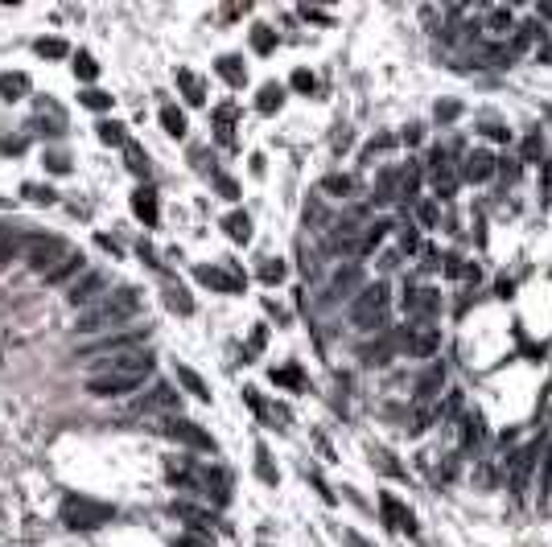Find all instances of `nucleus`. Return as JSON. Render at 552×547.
Wrapping results in <instances>:
<instances>
[{"mask_svg":"<svg viewBox=\"0 0 552 547\" xmlns=\"http://www.w3.org/2000/svg\"><path fill=\"white\" fill-rule=\"evenodd\" d=\"M148 375H153L148 350H132V354H120V358H112V362H99L95 371L87 375V391L99 395V399L128 395V391H136Z\"/></svg>","mask_w":552,"mask_h":547,"instance_id":"1","label":"nucleus"},{"mask_svg":"<svg viewBox=\"0 0 552 547\" xmlns=\"http://www.w3.org/2000/svg\"><path fill=\"white\" fill-rule=\"evenodd\" d=\"M136 313H141V292H136V288H116V292H107L103 301L78 309L74 330L78 333H107V330H116V325H124L128 317H136Z\"/></svg>","mask_w":552,"mask_h":547,"instance_id":"2","label":"nucleus"},{"mask_svg":"<svg viewBox=\"0 0 552 547\" xmlns=\"http://www.w3.org/2000/svg\"><path fill=\"white\" fill-rule=\"evenodd\" d=\"M58 515H62V523L71 527V531H95V527L116 519V506L83 498V494H71V498H62V510H58Z\"/></svg>","mask_w":552,"mask_h":547,"instance_id":"3","label":"nucleus"},{"mask_svg":"<svg viewBox=\"0 0 552 547\" xmlns=\"http://www.w3.org/2000/svg\"><path fill=\"white\" fill-rule=\"evenodd\" d=\"M66 251H71V247H66L62 239H54V235H29L25 260H29V268H33V272H42V276H46L49 268L66 256Z\"/></svg>","mask_w":552,"mask_h":547,"instance_id":"4","label":"nucleus"},{"mask_svg":"<svg viewBox=\"0 0 552 547\" xmlns=\"http://www.w3.org/2000/svg\"><path fill=\"white\" fill-rule=\"evenodd\" d=\"M384 305H387V284H371V288H363V296L355 301L351 317L359 325H375V317L384 313Z\"/></svg>","mask_w":552,"mask_h":547,"instance_id":"5","label":"nucleus"},{"mask_svg":"<svg viewBox=\"0 0 552 547\" xmlns=\"http://www.w3.org/2000/svg\"><path fill=\"white\" fill-rule=\"evenodd\" d=\"M198 280L206 288H218V292H243V272L227 268V263H211V268H198Z\"/></svg>","mask_w":552,"mask_h":547,"instance_id":"6","label":"nucleus"},{"mask_svg":"<svg viewBox=\"0 0 552 547\" xmlns=\"http://www.w3.org/2000/svg\"><path fill=\"white\" fill-rule=\"evenodd\" d=\"M112 288H107V276L103 272H91L87 280H78V284L71 288V305L74 309H87V305H95V301H103Z\"/></svg>","mask_w":552,"mask_h":547,"instance_id":"7","label":"nucleus"},{"mask_svg":"<svg viewBox=\"0 0 552 547\" xmlns=\"http://www.w3.org/2000/svg\"><path fill=\"white\" fill-rule=\"evenodd\" d=\"M165 432L173 436V440H182V445H190V449H198V452H215V440L206 436V432L198 428V424H190V420H169L165 424Z\"/></svg>","mask_w":552,"mask_h":547,"instance_id":"8","label":"nucleus"},{"mask_svg":"<svg viewBox=\"0 0 552 547\" xmlns=\"http://www.w3.org/2000/svg\"><path fill=\"white\" fill-rule=\"evenodd\" d=\"M380 515H384L387 531H416V519H412V510L404 506L400 498H392V494H380Z\"/></svg>","mask_w":552,"mask_h":547,"instance_id":"9","label":"nucleus"},{"mask_svg":"<svg viewBox=\"0 0 552 547\" xmlns=\"http://www.w3.org/2000/svg\"><path fill=\"white\" fill-rule=\"evenodd\" d=\"M83 268H87L83 251H74V247H71V251H66V256H62V260L46 272V284H62V280H71L74 272H83Z\"/></svg>","mask_w":552,"mask_h":547,"instance_id":"10","label":"nucleus"},{"mask_svg":"<svg viewBox=\"0 0 552 547\" xmlns=\"http://www.w3.org/2000/svg\"><path fill=\"white\" fill-rule=\"evenodd\" d=\"M169 510H173V519L190 523L194 531H211V527H215V515H211V510H198V506H190V502H173Z\"/></svg>","mask_w":552,"mask_h":547,"instance_id":"11","label":"nucleus"},{"mask_svg":"<svg viewBox=\"0 0 552 547\" xmlns=\"http://www.w3.org/2000/svg\"><path fill=\"white\" fill-rule=\"evenodd\" d=\"M132 210H136V218H141L144 227H157V193L148 190V186H141V190L132 193Z\"/></svg>","mask_w":552,"mask_h":547,"instance_id":"12","label":"nucleus"},{"mask_svg":"<svg viewBox=\"0 0 552 547\" xmlns=\"http://www.w3.org/2000/svg\"><path fill=\"white\" fill-rule=\"evenodd\" d=\"M218 78L227 83V87H243L247 83V71H243V58H235V54H227V58H218Z\"/></svg>","mask_w":552,"mask_h":547,"instance_id":"13","label":"nucleus"},{"mask_svg":"<svg viewBox=\"0 0 552 547\" xmlns=\"http://www.w3.org/2000/svg\"><path fill=\"white\" fill-rule=\"evenodd\" d=\"M37 119H42V124H49V136L66 132V112H62L54 99H42V103H37Z\"/></svg>","mask_w":552,"mask_h":547,"instance_id":"14","label":"nucleus"},{"mask_svg":"<svg viewBox=\"0 0 552 547\" xmlns=\"http://www.w3.org/2000/svg\"><path fill=\"white\" fill-rule=\"evenodd\" d=\"M177 87L186 91V99H190L194 107H202L206 103V91H202V78L194 71H186V66H177Z\"/></svg>","mask_w":552,"mask_h":547,"instance_id":"15","label":"nucleus"},{"mask_svg":"<svg viewBox=\"0 0 552 547\" xmlns=\"http://www.w3.org/2000/svg\"><path fill=\"white\" fill-rule=\"evenodd\" d=\"M466 181H486L491 173H495V161L486 157V152H474V157H466Z\"/></svg>","mask_w":552,"mask_h":547,"instance_id":"16","label":"nucleus"},{"mask_svg":"<svg viewBox=\"0 0 552 547\" xmlns=\"http://www.w3.org/2000/svg\"><path fill=\"white\" fill-rule=\"evenodd\" d=\"M404 309H409L412 317H429V313L437 309V292H429V288H425V292H409V296H404Z\"/></svg>","mask_w":552,"mask_h":547,"instance_id":"17","label":"nucleus"},{"mask_svg":"<svg viewBox=\"0 0 552 547\" xmlns=\"http://www.w3.org/2000/svg\"><path fill=\"white\" fill-rule=\"evenodd\" d=\"M223 231H227V235L235 239V243H247V239H252V218L235 210V215H227V218H223Z\"/></svg>","mask_w":552,"mask_h":547,"instance_id":"18","label":"nucleus"},{"mask_svg":"<svg viewBox=\"0 0 552 547\" xmlns=\"http://www.w3.org/2000/svg\"><path fill=\"white\" fill-rule=\"evenodd\" d=\"M177 383H182L186 391H190L194 399H211V387H206V383L198 379V375H194L190 366H182V362H177Z\"/></svg>","mask_w":552,"mask_h":547,"instance_id":"19","label":"nucleus"},{"mask_svg":"<svg viewBox=\"0 0 552 547\" xmlns=\"http://www.w3.org/2000/svg\"><path fill=\"white\" fill-rule=\"evenodd\" d=\"M144 407H148V411H153V407H157V411H173V407H177V391L161 383V387H153V395L144 399Z\"/></svg>","mask_w":552,"mask_h":547,"instance_id":"20","label":"nucleus"},{"mask_svg":"<svg viewBox=\"0 0 552 547\" xmlns=\"http://www.w3.org/2000/svg\"><path fill=\"white\" fill-rule=\"evenodd\" d=\"M0 95L4 99L29 95V78H25V74H0Z\"/></svg>","mask_w":552,"mask_h":547,"instance_id":"21","label":"nucleus"},{"mask_svg":"<svg viewBox=\"0 0 552 547\" xmlns=\"http://www.w3.org/2000/svg\"><path fill=\"white\" fill-rule=\"evenodd\" d=\"M281 103H285V87H276V83H268V87H260V103H256V107H260L264 116H272V112H276Z\"/></svg>","mask_w":552,"mask_h":547,"instance_id":"22","label":"nucleus"},{"mask_svg":"<svg viewBox=\"0 0 552 547\" xmlns=\"http://www.w3.org/2000/svg\"><path fill=\"white\" fill-rule=\"evenodd\" d=\"M124 157H128V169H132L136 177H148V157H144V148L136 140L124 144Z\"/></svg>","mask_w":552,"mask_h":547,"instance_id":"23","label":"nucleus"},{"mask_svg":"<svg viewBox=\"0 0 552 547\" xmlns=\"http://www.w3.org/2000/svg\"><path fill=\"white\" fill-rule=\"evenodd\" d=\"M74 74H78L83 83H95V78H99V62L91 58V54L78 49V54H74Z\"/></svg>","mask_w":552,"mask_h":547,"instance_id":"24","label":"nucleus"},{"mask_svg":"<svg viewBox=\"0 0 552 547\" xmlns=\"http://www.w3.org/2000/svg\"><path fill=\"white\" fill-rule=\"evenodd\" d=\"M165 301H169V309L182 313V317H190V313H194V301H190L186 288H165Z\"/></svg>","mask_w":552,"mask_h":547,"instance_id":"25","label":"nucleus"},{"mask_svg":"<svg viewBox=\"0 0 552 547\" xmlns=\"http://www.w3.org/2000/svg\"><path fill=\"white\" fill-rule=\"evenodd\" d=\"M272 383L276 387H305V375H301V366H281V371H272Z\"/></svg>","mask_w":552,"mask_h":547,"instance_id":"26","label":"nucleus"},{"mask_svg":"<svg viewBox=\"0 0 552 547\" xmlns=\"http://www.w3.org/2000/svg\"><path fill=\"white\" fill-rule=\"evenodd\" d=\"M161 124H165L169 136H186V116L177 107H161Z\"/></svg>","mask_w":552,"mask_h":547,"instance_id":"27","label":"nucleus"},{"mask_svg":"<svg viewBox=\"0 0 552 547\" xmlns=\"http://www.w3.org/2000/svg\"><path fill=\"white\" fill-rule=\"evenodd\" d=\"M252 46H256V54H272V46H276V33H272L268 25H256V29H252Z\"/></svg>","mask_w":552,"mask_h":547,"instance_id":"28","label":"nucleus"},{"mask_svg":"<svg viewBox=\"0 0 552 547\" xmlns=\"http://www.w3.org/2000/svg\"><path fill=\"white\" fill-rule=\"evenodd\" d=\"M437 346V330H425V333H412L409 337V354H429Z\"/></svg>","mask_w":552,"mask_h":547,"instance_id":"29","label":"nucleus"},{"mask_svg":"<svg viewBox=\"0 0 552 547\" xmlns=\"http://www.w3.org/2000/svg\"><path fill=\"white\" fill-rule=\"evenodd\" d=\"M78 103H83V107H91V112H107V107H112V95H103V91H95V87H91V91H83V95H78Z\"/></svg>","mask_w":552,"mask_h":547,"instance_id":"30","label":"nucleus"},{"mask_svg":"<svg viewBox=\"0 0 552 547\" xmlns=\"http://www.w3.org/2000/svg\"><path fill=\"white\" fill-rule=\"evenodd\" d=\"M231 119H235V107H218V112H215L218 140H223V144H231Z\"/></svg>","mask_w":552,"mask_h":547,"instance_id":"31","label":"nucleus"},{"mask_svg":"<svg viewBox=\"0 0 552 547\" xmlns=\"http://www.w3.org/2000/svg\"><path fill=\"white\" fill-rule=\"evenodd\" d=\"M21 193L29 198V202H46V206L54 202V198H58V193L49 190V186H33V181H25V186H21Z\"/></svg>","mask_w":552,"mask_h":547,"instance_id":"32","label":"nucleus"},{"mask_svg":"<svg viewBox=\"0 0 552 547\" xmlns=\"http://www.w3.org/2000/svg\"><path fill=\"white\" fill-rule=\"evenodd\" d=\"M260 280H264V284H281V280H285V263H281V260H264Z\"/></svg>","mask_w":552,"mask_h":547,"instance_id":"33","label":"nucleus"},{"mask_svg":"<svg viewBox=\"0 0 552 547\" xmlns=\"http://www.w3.org/2000/svg\"><path fill=\"white\" fill-rule=\"evenodd\" d=\"M95 132H99V140H103V144H128V136H124L120 124H99Z\"/></svg>","mask_w":552,"mask_h":547,"instance_id":"34","label":"nucleus"},{"mask_svg":"<svg viewBox=\"0 0 552 547\" xmlns=\"http://www.w3.org/2000/svg\"><path fill=\"white\" fill-rule=\"evenodd\" d=\"M46 169L49 173H71V157L66 152H46Z\"/></svg>","mask_w":552,"mask_h":547,"instance_id":"35","label":"nucleus"},{"mask_svg":"<svg viewBox=\"0 0 552 547\" xmlns=\"http://www.w3.org/2000/svg\"><path fill=\"white\" fill-rule=\"evenodd\" d=\"M322 190H330V193H351L355 190V181H351V177H326V181H322Z\"/></svg>","mask_w":552,"mask_h":547,"instance_id":"36","label":"nucleus"},{"mask_svg":"<svg viewBox=\"0 0 552 547\" xmlns=\"http://www.w3.org/2000/svg\"><path fill=\"white\" fill-rule=\"evenodd\" d=\"M37 54H42V58H62V54H66V42H58V37L37 42Z\"/></svg>","mask_w":552,"mask_h":547,"instance_id":"37","label":"nucleus"},{"mask_svg":"<svg viewBox=\"0 0 552 547\" xmlns=\"http://www.w3.org/2000/svg\"><path fill=\"white\" fill-rule=\"evenodd\" d=\"M177 547H215V539H211V535H202V531H190V535H182V539H177Z\"/></svg>","mask_w":552,"mask_h":547,"instance_id":"38","label":"nucleus"},{"mask_svg":"<svg viewBox=\"0 0 552 547\" xmlns=\"http://www.w3.org/2000/svg\"><path fill=\"white\" fill-rule=\"evenodd\" d=\"M491 29H495V33L511 29V13H507V8H495V13H491Z\"/></svg>","mask_w":552,"mask_h":547,"instance_id":"39","label":"nucleus"},{"mask_svg":"<svg viewBox=\"0 0 552 547\" xmlns=\"http://www.w3.org/2000/svg\"><path fill=\"white\" fill-rule=\"evenodd\" d=\"M243 399H247V407H252L256 416H268V407H264V399H260V391H252V387H247V391H243Z\"/></svg>","mask_w":552,"mask_h":547,"instance_id":"40","label":"nucleus"},{"mask_svg":"<svg viewBox=\"0 0 552 547\" xmlns=\"http://www.w3.org/2000/svg\"><path fill=\"white\" fill-rule=\"evenodd\" d=\"M293 87L310 95V91H313V87H317V83H313V74H310V71H297V74H293Z\"/></svg>","mask_w":552,"mask_h":547,"instance_id":"41","label":"nucleus"},{"mask_svg":"<svg viewBox=\"0 0 552 547\" xmlns=\"http://www.w3.org/2000/svg\"><path fill=\"white\" fill-rule=\"evenodd\" d=\"M264 342H268V330H264V325H256V333H252V342H247V354H256V350H264Z\"/></svg>","mask_w":552,"mask_h":547,"instance_id":"42","label":"nucleus"},{"mask_svg":"<svg viewBox=\"0 0 552 547\" xmlns=\"http://www.w3.org/2000/svg\"><path fill=\"white\" fill-rule=\"evenodd\" d=\"M355 284H359V272H355V268H351L346 276L338 272V280H334V288H338V292H346V288H355Z\"/></svg>","mask_w":552,"mask_h":547,"instance_id":"43","label":"nucleus"},{"mask_svg":"<svg viewBox=\"0 0 552 547\" xmlns=\"http://www.w3.org/2000/svg\"><path fill=\"white\" fill-rule=\"evenodd\" d=\"M532 37H536V25H519V33H515V49H524V46H528V42H532Z\"/></svg>","mask_w":552,"mask_h":547,"instance_id":"44","label":"nucleus"},{"mask_svg":"<svg viewBox=\"0 0 552 547\" xmlns=\"http://www.w3.org/2000/svg\"><path fill=\"white\" fill-rule=\"evenodd\" d=\"M457 116H462L457 103H437V119H457Z\"/></svg>","mask_w":552,"mask_h":547,"instance_id":"45","label":"nucleus"},{"mask_svg":"<svg viewBox=\"0 0 552 547\" xmlns=\"http://www.w3.org/2000/svg\"><path fill=\"white\" fill-rule=\"evenodd\" d=\"M218 190H223V198H240V190H235L231 177H218Z\"/></svg>","mask_w":552,"mask_h":547,"instance_id":"46","label":"nucleus"},{"mask_svg":"<svg viewBox=\"0 0 552 547\" xmlns=\"http://www.w3.org/2000/svg\"><path fill=\"white\" fill-rule=\"evenodd\" d=\"M342 539H346V547H371V543H367V539H363V535H355V531H346Z\"/></svg>","mask_w":552,"mask_h":547,"instance_id":"47","label":"nucleus"}]
</instances>
